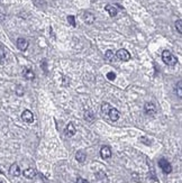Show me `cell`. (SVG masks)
<instances>
[{
  "instance_id": "cell-6",
  "label": "cell",
  "mask_w": 182,
  "mask_h": 183,
  "mask_svg": "<svg viewBox=\"0 0 182 183\" xmlns=\"http://www.w3.org/2000/svg\"><path fill=\"white\" fill-rule=\"evenodd\" d=\"M100 155L101 157L103 160H107V158L111 157V149L109 146H102L100 149Z\"/></svg>"
},
{
  "instance_id": "cell-5",
  "label": "cell",
  "mask_w": 182,
  "mask_h": 183,
  "mask_svg": "<svg viewBox=\"0 0 182 183\" xmlns=\"http://www.w3.org/2000/svg\"><path fill=\"white\" fill-rule=\"evenodd\" d=\"M83 20H84L86 24L91 25V24H93V23H95V20H96V17H95V15H93L92 12H90V11H86V12L83 14Z\"/></svg>"
},
{
  "instance_id": "cell-19",
  "label": "cell",
  "mask_w": 182,
  "mask_h": 183,
  "mask_svg": "<svg viewBox=\"0 0 182 183\" xmlns=\"http://www.w3.org/2000/svg\"><path fill=\"white\" fill-rule=\"evenodd\" d=\"M68 21L71 24V26H73V27H76V18H74V16H68Z\"/></svg>"
},
{
  "instance_id": "cell-2",
  "label": "cell",
  "mask_w": 182,
  "mask_h": 183,
  "mask_svg": "<svg viewBox=\"0 0 182 183\" xmlns=\"http://www.w3.org/2000/svg\"><path fill=\"white\" fill-rule=\"evenodd\" d=\"M159 165H160V168L163 172L165 173V174H169V173H171L172 171V165L170 163L167 162L165 158H161L160 161H159Z\"/></svg>"
},
{
  "instance_id": "cell-9",
  "label": "cell",
  "mask_w": 182,
  "mask_h": 183,
  "mask_svg": "<svg viewBox=\"0 0 182 183\" xmlns=\"http://www.w3.org/2000/svg\"><path fill=\"white\" fill-rule=\"evenodd\" d=\"M17 47H18V50L20 51H26L27 50V47H28V42L26 41L25 38H18L17 40Z\"/></svg>"
},
{
  "instance_id": "cell-20",
  "label": "cell",
  "mask_w": 182,
  "mask_h": 183,
  "mask_svg": "<svg viewBox=\"0 0 182 183\" xmlns=\"http://www.w3.org/2000/svg\"><path fill=\"white\" fill-rule=\"evenodd\" d=\"M177 90H178V96H179V98H181L182 97V82L181 81L178 82Z\"/></svg>"
},
{
  "instance_id": "cell-15",
  "label": "cell",
  "mask_w": 182,
  "mask_h": 183,
  "mask_svg": "<svg viewBox=\"0 0 182 183\" xmlns=\"http://www.w3.org/2000/svg\"><path fill=\"white\" fill-rule=\"evenodd\" d=\"M76 161H78V162L83 163L84 161H86V158H87L86 153L83 152V151H78L76 154Z\"/></svg>"
},
{
  "instance_id": "cell-13",
  "label": "cell",
  "mask_w": 182,
  "mask_h": 183,
  "mask_svg": "<svg viewBox=\"0 0 182 183\" xmlns=\"http://www.w3.org/2000/svg\"><path fill=\"white\" fill-rule=\"evenodd\" d=\"M23 75H24V78L27 79V80H33V79L35 78V73L33 72V70H30V69H24Z\"/></svg>"
},
{
  "instance_id": "cell-21",
  "label": "cell",
  "mask_w": 182,
  "mask_h": 183,
  "mask_svg": "<svg viewBox=\"0 0 182 183\" xmlns=\"http://www.w3.org/2000/svg\"><path fill=\"white\" fill-rule=\"evenodd\" d=\"M86 119L87 120H89V122H92V120H93V113H92L90 110L86 112Z\"/></svg>"
},
{
  "instance_id": "cell-14",
  "label": "cell",
  "mask_w": 182,
  "mask_h": 183,
  "mask_svg": "<svg viewBox=\"0 0 182 183\" xmlns=\"http://www.w3.org/2000/svg\"><path fill=\"white\" fill-rule=\"evenodd\" d=\"M24 176L27 179H33L36 176V171L34 170V168H27V170H25L24 171Z\"/></svg>"
},
{
  "instance_id": "cell-1",
  "label": "cell",
  "mask_w": 182,
  "mask_h": 183,
  "mask_svg": "<svg viewBox=\"0 0 182 183\" xmlns=\"http://www.w3.org/2000/svg\"><path fill=\"white\" fill-rule=\"evenodd\" d=\"M162 60H163V62L165 64L170 66H174L178 63V59L170 51H163V53H162Z\"/></svg>"
},
{
  "instance_id": "cell-4",
  "label": "cell",
  "mask_w": 182,
  "mask_h": 183,
  "mask_svg": "<svg viewBox=\"0 0 182 183\" xmlns=\"http://www.w3.org/2000/svg\"><path fill=\"white\" fill-rule=\"evenodd\" d=\"M21 119L25 122L30 124V122H34V115H33V112L30 111V110L26 109V110H24L23 113H21Z\"/></svg>"
},
{
  "instance_id": "cell-7",
  "label": "cell",
  "mask_w": 182,
  "mask_h": 183,
  "mask_svg": "<svg viewBox=\"0 0 182 183\" xmlns=\"http://www.w3.org/2000/svg\"><path fill=\"white\" fill-rule=\"evenodd\" d=\"M65 135L66 136H69V137H72L73 135H76V127H74V125L72 124V122H69L68 125H66V127H65Z\"/></svg>"
},
{
  "instance_id": "cell-10",
  "label": "cell",
  "mask_w": 182,
  "mask_h": 183,
  "mask_svg": "<svg viewBox=\"0 0 182 183\" xmlns=\"http://www.w3.org/2000/svg\"><path fill=\"white\" fill-rule=\"evenodd\" d=\"M108 116H109V118H110L112 122H117L118 119H119V111L117 110L116 108H110V110H109V112H108Z\"/></svg>"
},
{
  "instance_id": "cell-12",
  "label": "cell",
  "mask_w": 182,
  "mask_h": 183,
  "mask_svg": "<svg viewBox=\"0 0 182 183\" xmlns=\"http://www.w3.org/2000/svg\"><path fill=\"white\" fill-rule=\"evenodd\" d=\"M105 9H106V11L109 14L110 17H115V16L117 15V12H118L116 6H114V5H107L106 7H105Z\"/></svg>"
},
{
  "instance_id": "cell-8",
  "label": "cell",
  "mask_w": 182,
  "mask_h": 183,
  "mask_svg": "<svg viewBox=\"0 0 182 183\" xmlns=\"http://www.w3.org/2000/svg\"><path fill=\"white\" fill-rule=\"evenodd\" d=\"M144 110H145L147 115H151L152 116V115H154L156 112V108H155V106L152 102H146L145 106H144Z\"/></svg>"
},
{
  "instance_id": "cell-23",
  "label": "cell",
  "mask_w": 182,
  "mask_h": 183,
  "mask_svg": "<svg viewBox=\"0 0 182 183\" xmlns=\"http://www.w3.org/2000/svg\"><path fill=\"white\" fill-rule=\"evenodd\" d=\"M5 57V48L4 46L0 45V59H4Z\"/></svg>"
},
{
  "instance_id": "cell-24",
  "label": "cell",
  "mask_w": 182,
  "mask_h": 183,
  "mask_svg": "<svg viewBox=\"0 0 182 183\" xmlns=\"http://www.w3.org/2000/svg\"><path fill=\"white\" fill-rule=\"evenodd\" d=\"M16 92H17V94H18V96H23V94H24V91L21 90L20 86H17V90H16Z\"/></svg>"
},
{
  "instance_id": "cell-11",
  "label": "cell",
  "mask_w": 182,
  "mask_h": 183,
  "mask_svg": "<svg viewBox=\"0 0 182 183\" xmlns=\"http://www.w3.org/2000/svg\"><path fill=\"white\" fill-rule=\"evenodd\" d=\"M9 173L10 175H12V176H19L20 175V168L18 166V164L17 163H14L9 168Z\"/></svg>"
},
{
  "instance_id": "cell-18",
  "label": "cell",
  "mask_w": 182,
  "mask_h": 183,
  "mask_svg": "<svg viewBox=\"0 0 182 183\" xmlns=\"http://www.w3.org/2000/svg\"><path fill=\"white\" fill-rule=\"evenodd\" d=\"M175 28L178 29L179 34H182V20L181 19H178L175 21Z\"/></svg>"
},
{
  "instance_id": "cell-22",
  "label": "cell",
  "mask_w": 182,
  "mask_h": 183,
  "mask_svg": "<svg viewBox=\"0 0 182 183\" xmlns=\"http://www.w3.org/2000/svg\"><path fill=\"white\" fill-rule=\"evenodd\" d=\"M107 78H108V80L114 81V80L116 79V74H115L114 72H108V73H107Z\"/></svg>"
},
{
  "instance_id": "cell-25",
  "label": "cell",
  "mask_w": 182,
  "mask_h": 183,
  "mask_svg": "<svg viewBox=\"0 0 182 183\" xmlns=\"http://www.w3.org/2000/svg\"><path fill=\"white\" fill-rule=\"evenodd\" d=\"M76 183H89L87 180H84V179L82 178H78V180H76Z\"/></svg>"
},
{
  "instance_id": "cell-16",
  "label": "cell",
  "mask_w": 182,
  "mask_h": 183,
  "mask_svg": "<svg viewBox=\"0 0 182 183\" xmlns=\"http://www.w3.org/2000/svg\"><path fill=\"white\" fill-rule=\"evenodd\" d=\"M110 105L108 103V102H103L102 105H101V111H102V113L103 115H108V112H109V110H110Z\"/></svg>"
},
{
  "instance_id": "cell-17",
  "label": "cell",
  "mask_w": 182,
  "mask_h": 183,
  "mask_svg": "<svg viewBox=\"0 0 182 183\" xmlns=\"http://www.w3.org/2000/svg\"><path fill=\"white\" fill-rule=\"evenodd\" d=\"M105 57H106V60H108L109 62H111L112 60H114V52L112 51H107L106 54H105Z\"/></svg>"
},
{
  "instance_id": "cell-3",
  "label": "cell",
  "mask_w": 182,
  "mask_h": 183,
  "mask_svg": "<svg viewBox=\"0 0 182 183\" xmlns=\"http://www.w3.org/2000/svg\"><path fill=\"white\" fill-rule=\"evenodd\" d=\"M116 56L118 60H120V61H124V62H127L131 60V54L128 53V51L126 50H124V48H121V50H118L116 53Z\"/></svg>"
}]
</instances>
